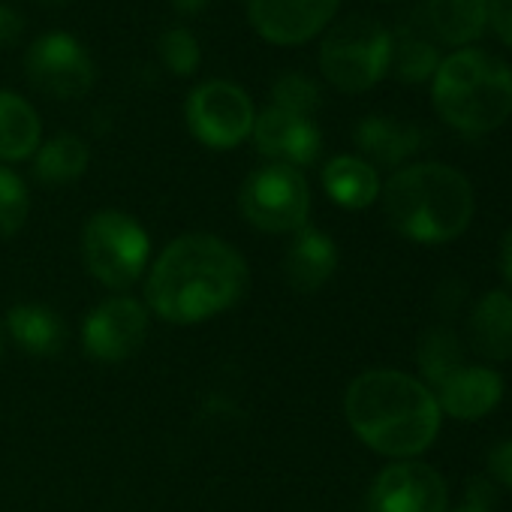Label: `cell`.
I'll return each instance as SVG.
<instances>
[{
    "instance_id": "6da1fadb",
    "label": "cell",
    "mask_w": 512,
    "mask_h": 512,
    "mask_svg": "<svg viewBox=\"0 0 512 512\" xmlns=\"http://www.w3.org/2000/svg\"><path fill=\"white\" fill-rule=\"evenodd\" d=\"M247 281V263L232 244L208 232H190L157 256L145 293L160 320L193 326L238 305Z\"/></svg>"
},
{
    "instance_id": "7a4b0ae2",
    "label": "cell",
    "mask_w": 512,
    "mask_h": 512,
    "mask_svg": "<svg viewBox=\"0 0 512 512\" xmlns=\"http://www.w3.org/2000/svg\"><path fill=\"white\" fill-rule=\"evenodd\" d=\"M344 413L356 437L380 455L413 458L425 452L440 431L434 392L401 371H365L344 398Z\"/></svg>"
},
{
    "instance_id": "3957f363",
    "label": "cell",
    "mask_w": 512,
    "mask_h": 512,
    "mask_svg": "<svg viewBox=\"0 0 512 512\" xmlns=\"http://www.w3.org/2000/svg\"><path fill=\"white\" fill-rule=\"evenodd\" d=\"M473 187L446 163H413L383 187V211L392 229L422 244L458 238L473 220Z\"/></svg>"
},
{
    "instance_id": "277c9868",
    "label": "cell",
    "mask_w": 512,
    "mask_h": 512,
    "mask_svg": "<svg viewBox=\"0 0 512 512\" xmlns=\"http://www.w3.org/2000/svg\"><path fill=\"white\" fill-rule=\"evenodd\" d=\"M431 97L452 130L482 136L512 115V70L482 49H458L440 61Z\"/></svg>"
},
{
    "instance_id": "5b68a950",
    "label": "cell",
    "mask_w": 512,
    "mask_h": 512,
    "mask_svg": "<svg viewBox=\"0 0 512 512\" xmlns=\"http://www.w3.org/2000/svg\"><path fill=\"white\" fill-rule=\"evenodd\" d=\"M392 37L368 16L338 22L320 46V70L344 94H362L389 73Z\"/></svg>"
},
{
    "instance_id": "8992f818",
    "label": "cell",
    "mask_w": 512,
    "mask_h": 512,
    "mask_svg": "<svg viewBox=\"0 0 512 512\" xmlns=\"http://www.w3.org/2000/svg\"><path fill=\"white\" fill-rule=\"evenodd\" d=\"M151 256V235L124 211H97L82 229V260L94 281L109 290L133 287Z\"/></svg>"
},
{
    "instance_id": "52a82bcc",
    "label": "cell",
    "mask_w": 512,
    "mask_h": 512,
    "mask_svg": "<svg viewBox=\"0 0 512 512\" xmlns=\"http://www.w3.org/2000/svg\"><path fill=\"white\" fill-rule=\"evenodd\" d=\"M238 208L250 226L263 232H299L311 214V187L299 169L269 163L247 175Z\"/></svg>"
},
{
    "instance_id": "ba28073f",
    "label": "cell",
    "mask_w": 512,
    "mask_h": 512,
    "mask_svg": "<svg viewBox=\"0 0 512 512\" xmlns=\"http://www.w3.org/2000/svg\"><path fill=\"white\" fill-rule=\"evenodd\" d=\"M184 115L190 133L202 145L217 151L241 145L253 133V121H256L250 97L235 82H223V79H211L199 85L187 97Z\"/></svg>"
},
{
    "instance_id": "9c48e42d",
    "label": "cell",
    "mask_w": 512,
    "mask_h": 512,
    "mask_svg": "<svg viewBox=\"0 0 512 512\" xmlns=\"http://www.w3.org/2000/svg\"><path fill=\"white\" fill-rule=\"evenodd\" d=\"M25 76L34 88L58 100H79L94 85V61L85 46L67 31H49L31 43Z\"/></svg>"
},
{
    "instance_id": "30bf717a",
    "label": "cell",
    "mask_w": 512,
    "mask_h": 512,
    "mask_svg": "<svg viewBox=\"0 0 512 512\" xmlns=\"http://www.w3.org/2000/svg\"><path fill=\"white\" fill-rule=\"evenodd\" d=\"M145 338H148V311L130 296L106 299L82 323L85 353L106 365L136 356Z\"/></svg>"
},
{
    "instance_id": "8fae6325",
    "label": "cell",
    "mask_w": 512,
    "mask_h": 512,
    "mask_svg": "<svg viewBox=\"0 0 512 512\" xmlns=\"http://www.w3.org/2000/svg\"><path fill=\"white\" fill-rule=\"evenodd\" d=\"M446 482L422 461L383 467L365 497V512H446Z\"/></svg>"
},
{
    "instance_id": "7c38bea8",
    "label": "cell",
    "mask_w": 512,
    "mask_h": 512,
    "mask_svg": "<svg viewBox=\"0 0 512 512\" xmlns=\"http://www.w3.org/2000/svg\"><path fill=\"white\" fill-rule=\"evenodd\" d=\"M338 4L341 0H247V16L263 40L302 46L335 19Z\"/></svg>"
},
{
    "instance_id": "4fadbf2b",
    "label": "cell",
    "mask_w": 512,
    "mask_h": 512,
    "mask_svg": "<svg viewBox=\"0 0 512 512\" xmlns=\"http://www.w3.org/2000/svg\"><path fill=\"white\" fill-rule=\"evenodd\" d=\"M253 142L256 151L263 157L284 163V166H308L320 157L323 148V136L320 127L311 118L302 115H290L284 109L269 106L266 112L256 115L253 121Z\"/></svg>"
},
{
    "instance_id": "5bb4252c",
    "label": "cell",
    "mask_w": 512,
    "mask_h": 512,
    "mask_svg": "<svg viewBox=\"0 0 512 512\" xmlns=\"http://www.w3.org/2000/svg\"><path fill=\"white\" fill-rule=\"evenodd\" d=\"M440 413L473 422L491 413L503 398V377L485 365H461L434 389Z\"/></svg>"
},
{
    "instance_id": "9a60e30c",
    "label": "cell",
    "mask_w": 512,
    "mask_h": 512,
    "mask_svg": "<svg viewBox=\"0 0 512 512\" xmlns=\"http://www.w3.org/2000/svg\"><path fill=\"white\" fill-rule=\"evenodd\" d=\"M335 269H338V247L332 235H326L323 229L302 226L284 250V278L302 296L323 290L332 281Z\"/></svg>"
},
{
    "instance_id": "2e32d148",
    "label": "cell",
    "mask_w": 512,
    "mask_h": 512,
    "mask_svg": "<svg viewBox=\"0 0 512 512\" xmlns=\"http://www.w3.org/2000/svg\"><path fill=\"white\" fill-rule=\"evenodd\" d=\"M392 37V58H389V70L407 82V85H419L425 79H434L437 67H440V52H437V37L431 34L425 13H413L407 16Z\"/></svg>"
},
{
    "instance_id": "e0dca14e",
    "label": "cell",
    "mask_w": 512,
    "mask_h": 512,
    "mask_svg": "<svg viewBox=\"0 0 512 512\" xmlns=\"http://www.w3.org/2000/svg\"><path fill=\"white\" fill-rule=\"evenodd\" d=\"M470 347L488 362L512 359V296L503 290L485 293L467 323Z\"/></svg>"
},
{
    "instance_id": "ac0fdd59",
    "label": "cell",
    "mask_w": 512,
    "mask_h": 512,
    "mask_svg": "<svg viewBox=\"0 0 512 512\" xmlns=\"http://www.w3.org/2000/svg\"><path fill=\"white\" fill-rule=\"evenodd\" d=\"M356 145L368 160H374L380 166H398L419 151L422 130L410 121H398L389 115H371V118L359 121Z\"/></svg>"
},
{
    "instance_id": "d6986e66",
    "label": "cell",
    "mask_w": 512,
    "mask_h": 512,
    "mask_svg": "<svg viewBox=\"0 0 512 512\" xmlns=\"http://www.w3.org/2000/svg\"><path fill=\"white\" fill-rule=\"evenodd\" d=\"M7 332L19 350L31 356H58L67 344V326L58 311L46 305H13Z\"/></svg>"
},
{
    "instance_id": "ffe728a7",
    "label": "cell",
    "mask_w": 512,
    "mask_h": 512,
    "mask_svg": "<svg viewBox=\"0 0 512 512\" xmlns=\"http://www.w3.org/2000/svg\"><path fill=\"white\" fill-rule=\"evenodd\" d=\"M425 22L446 46H467L488 25V0H425Z\"/></svg>"
},
{
    "instance_id": "44dd1931",
    "label": "cell",
    "mask_w": 512,
    "mask_h": 512,
    "mask_svg": "<svg viewBox=\"0 0 512 512\" xmlns=\"http://www.w3.org/2000/svg\"><path fill=\"white\" fill-rule=\"evenodd\" d=\"M323 187L332 196V202H338L341 208H368L377 196H380V178L377 169L362 160V157H335L326 163L323 169Z\"/></svg>"
},
{
    "instance_id": "7402d4cb",
    "label": "cell",
    "mask_w": 512,
    "mask_h": 512,
    "mask_svg": "<svg viewBox=\"0 0 512 512\" xmlns=\"http://www.w3.org/2000/svg\"><path fill=\"white\" fill-rule=\"evenodd\" d=\"M43 124L34 106L13 94L0 91V160H25L40 148Z\"/></svg>"
},
{
    "instance_id": "603a6c76",
    "label": "cell",
    "mask_w": 512,
    "mask_h": 512,
    "mask_svg": "<svg viewBox=\"0 0 512 512\" xmlns=\"http://www.w3.org/2000/svg\"><path fill=\"white\" fill-rule=\"evenodd\" d=\"M88 163H91V151H88L85 139H79L73 133H61V136L49 139L43 148H37L34 169L43 184H70L85 175Z\"/></svg>"
},
{
    "instance_id": "cb8c5ba5",
    "label": "cell",
    "mask_w": 512,
    "mask_h": 512,
    "mask_svg": "<svg viewBox=\"0 0 512 512\" xmlns=\"http://www.w3.org/2000/svg\"><path fill=\"white\" fill-rule=\"evenodd\" d=\"M416 365H419L422 377L431 383V392H434L452 371L467 365L461 338L449 326H434V329L422 332L419 347H416Z\"/></svg>"
},
{
    "instance_id": "d4e9b609",
    "label": "cell",
    "mask_w": 512,
    "mask_h": 512,
    "mask_svg": "<svg viewBox=\"0 0 512 512\" xmlns=\"http://www.w3.org/2000/svg\"><path fill=\"white\" fill-rule=\"evenodd\" d=\"M323 103L320 85L314 79H308L305 73H284L275 88H272V106L284 109L290 115H302L311 118Z\"/></svg>"
},
{
    "instance_id": "484cf974",
    "label": "cell",
    "mask_w": 512,
    "mask_h": 512,
    "mask_svg": "<svg viewBox=\"0 0 512 512\" xmlns=\"http://www.w3.org/2000/svg\"><path fill=\"white\" fill-rule=\"evenodd\" d=\"M28 211H31V196L25 181L16 172L0 166V241L16 235L25 226Z\"/></svg>"
},
{
    "instance_id": "4316f807",
    "label": "cell",
    "mask_w": 512,
    "mask_h": 512,
    "mask_svg": "<svg viewBox=\"0 0 512 512\" xmlns=\"http://www.w3.org/2000/svg\"><path fill=\"white\" fill-rule=\"evenodd\" d=\"M160 61L175 76H193L202 61V49L187 28H169L160 34Z\"/></svg>"
},
{
    "instance_id": "83f0119b",
    "label": "cell",
    "mask_w": 512,
    "mask_h": 512,
    "mask_svg": "<svg viewBox=\"0 0 512 512\" xmlns=\"http://www.w3.org/2000/svg\"><path fill=\"white\" fill-rule=\"evenodd\" d=\"M497 482L488 476H470L464 485V509L473 512H491V506L497 503Z\"/></svg>"
},
{
    "instance_id": "f1b7e54d",
    "label": "cell",
    "mask_w": 512,
    "mask_h": 512,
    "mask_svg": "<svg viewBox=\"0 0 512 512\" xmlns=\"http://www.w3.org/2000/svg\"><path fill=\"white\" fill-rule=\"evenodd\" d=\"M488 479L503 488H512V437L488 452Z\"/></svg>"
},
{
    "instance_id": "f546056e",
    "label": "cell",
    "mask_w": 512,
    "mask_h": 512,
    "mask_svg": "<svg viewBox=\"0 0 512 512\" xmlns=\"http://www.w3.org/2000/svg\"><path fill=\"white\" fill-rule=\"evenodd\" d=\"M488 22L494 34L512 49V0H488Z\"/></svg>"
},
{
    "instance_id": "4dcf8cb0",
    "label": "cell",
    "mask_w": 512,
    "mask_h": 512,
    "mask_svg": "<svg viewBox=\"0 0 512 512\" xmlns=\"http://www.w3.org/2000/svg\"><path fill=\"white\" fill-rule=\"evenodd\" d=\"M22 31H25V22H22V16H19L13 7L0 4V49L13 46V43L22 37Z\"/></svg>"
},
{
    "instance_id": "1f68e13d",
    "label": "cell",
    "mask_w": 512,
    "mask_h": 512,
    "mask_svg": "<svg viewBox=\"0 0 512 512\" xmlns=\"http://www.w3.org/2000/svg\"><path fill=\"white\" fill-rule=\"evenodd\" d=\"M500 272L512 284V229L503 235V244H500Z\"/></svg>"
},
{
    "instance_id": "d6a6232c",
    "label": "cell",
    "mask_w": 512,
    "mask_h": 512,
    "mask_svg": "<svg viewBox=\"0 0 512 512\" xmlns=\"http://www.w3.org/2000/svg\"><path fill=\"white\" fill-rule=\"evenodd\" d=\"M211 0H172V7L181 13V16H199Z\"/></svg>"
},
{
    "instance_id": "836d02e7",
    "label": "cell",
    "mask_w": 512,
    "mask_h": 512,
    "mask_svg": "<svg viewBox=\"0 0 512 512\" xmlns=\"http://www.w3.org/2000/svg\"><path fill=\"white\" fill-rule=\"evenodd\" d=\"M37 4H46V7H58V4H67V0H37Z\"/></svg>"
},
{
    "instance_id": "e575fe53",
    "label": "cell",
    "mask_w": 512,
    "mask_h": 512,
    "mask_svg": "<svg viewBox=\"0 0 512 512\" xmlns=\"http://www.w3.org/2000/svg\"><path fill=\"white\" fill-rule=\"evenodd\" d=\"M0 356H4V335H0Z\"/></svg>"
},
{
    "instance_id": "d590c367",
    "label": "cell",
    "mask_w": 512,
    "mask_h": 512,
    "mask_svg": "<svg viewBox=\"0 0 512 512\" xmlns=\"http://www.w3.org/2000/svg\"><path fill=\"white\" fill-rule=\"evenodd\" d=\"M455 512H473V509H464V506H461V509H455Z\"/></svg>"
}]
</instances>
